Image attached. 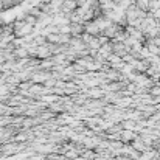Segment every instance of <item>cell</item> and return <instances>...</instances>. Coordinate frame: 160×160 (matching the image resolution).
Listing matches in <instances>:
<instances>
[{
	"label": "cell",
	"mask_w": 160,
	"mask_h": 160,
	"mask_svg": "<svg viewBox=\"0 0 160 160\" xmlns=\"http://www.w3.org/2000/svg\"><path fill=\"white\" fill-rule=\"evenodd\" d=\"M138 135V132H135V131H128V129H123L121 132H120V142L121 143H124V145H129L135 137Z\"/></svg>",
	"instance_id": "1"
},
{
	"label": "cell",
	"mask_w": 160,
	"mask_h": 160,
	"mask_svg": "<svg viewBox=\"0 0 160 160\" xmlns=\"http://www.w3.org/2000/svg\"><path fill=\"white\" fill-rule=\"evenodd\" d=\"M132 3H134V0H120V2L117 3V6H120L121 9H126V8H129Z\"/></svg>",
	"instance_id": "2"
},
{
	"label": "cell",
	"mask_w": 160,
	"mask_h": 160,
	"mask_svg": "<svg viewBox=\"0 0 160 160\" xmlns=\"http://www.w3.org/2000/svg\"><path fill=\"white\" fill-rule=\"evenodd\" d=\"M157 2H159V5H160V0H157Z\"/></svg>",
	"instance_id": "3"
}]
</instances>
